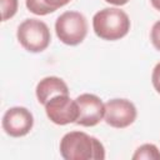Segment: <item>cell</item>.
Wrapping results in <instances>:
<instances>
[{
  "label": "cell",
  "instance_id": "cell-12",
  "mask_svg": "<svg viewBox=\"0 0 160 160\" xmlns=\"http://www.w3.org/2000/svg\"><path fill=\"white\" fill-rule=\"evenodd\" d=\"M25 5L28 8V10L35 15L39 16H44V15H49L52 11L44 4L42 0H25Z\"/></svg>",
  "mask_w": 160,
  "mask_h": 160
},
{
  "label": "cell",
  "instance_id": "cell-4",
  "mask_svg": "<svg viewBox=\"0 0 160 160\" xmlns=\"http://www.w3.org/2000/svg\"><path fill=\"white\" fill-rule=\"evenodd\" d=\"M55 32L62 44L79 45L88 35L86 18L79 11H65L55 21Z\"/></svg>",
  "mask_w": 160,
  "mask_h": 160
},
{
  "label": "cell",
  "instance_id": "cell-14",
  "mask_svg": "<svg viewBox=\"0 0 160 160\" xmlns=\"http://www.w3.org/2000/svg\"><path fill=\"white\" fill-rule=\"evenodd\" d=\"M151 82L154 89L160 94V62H158L154 69H152V74H151Z\"/></svg>",
  "mask_w": 160,
  "mask_h": 160
},
{
  "label": "cell",
  "instance_id": "cell-17",
  "mask_svg": "<svg viewBox=\"0 0 160 160\" xmlns=\"http://www.w3.org/2000/svg\"><path fill=\"white\" fill-rule=\"evenodd\" d=\"M151 5L154 9H156L158 11H160V0H150Z\"/></svg>",
  "mask_w": 160,
  "mask_h": 160
},
{
  "label": "cell",
  "instance_id": "cell-16",
  "mask_svg": "<svg viewBox=\"0 0 160 160\" xmlns=\"http://www.w3.org/2000/svg\"><path fill=\"white\" fill-rule=\"evenodd\" d=\"M108 4H111V5H115V6H122L125 4L129 2V0H105Z\"/></svg>",
  "mask_w": 160,
  "mask_h": 160
},
{
  "label": "cell",
  "instance_id": "cell-7",
  "mask_svg": "<svg viewBox=\"0 0 160 160\" xmlns=\"http://www.w3.org/2000/svg\"><path fill=\"white\" fill-rule=\"evenodd\" d=\"M75 100L79 108V118L75 124L85 128H91L104 120L105 102H102V100L98 95L85 92L79 95Z\"/></svg>",
  "mask_w": 160,
  "mask_h": 160
},
{
  "label": "cell",
  "instance_id": "cell-10",
  "mask_svg": "<svg viewBox=\"0 0 160 160\" xmlns=\"http://www.w3.org/2000/svg\"><path fill=\"white\" fill-rule=\"evenodd\" d=\"M132 160H160V150L155 144H142L135 150Z\"/></svg>",
  "mask_w": 160,
  "mask_h": 160
},
{
  "label": "cell",
  "instance_id": "cell-5",
  "mask_svg": "<svg viewBox=\"0 0 160 160\" xmlns=\"http://www.w3.org/2000/svg\"><path fill=\"white\" fill-rule=\"evenodd\" d=\"M45 112L49 120L56 125H68L76 122L79 118V108L76 100L69 94H59L52 96L45 105Z\"/></svg>",
  "mask_w": 160,
  "mask_h": 160
},
{
  "label": "cell",
  "instance_id": "cell-13",
  "mask_svg": "<svg viewBox=\"0 0 160 160\" xmlns=\"http://www.w3.org/2000/svg\"><path fill=\"white\" fill-rule=\"evenodd\" d=\"M150 40H151L154 48L160 51V20H158L152 25L151 31H150Z\"/></svg>",
  "mask_w": 160,
  "mask_h": 160
},
{
  "label": "cell",
  "instance_id": "cell-8",
  "mask_svg": "<svg viewBox=\"0 0 160 160\" xmlns=\"http://www.w3.org/2000/svg\"><path fill=\"white\" fill-rule=\"evenodd\" d=\"M1 126L8 135L12 138H21L28 135L32 129L34 116L30 110L24 106H12L5 111Z\"/></svg>",
  "mask_w": 160,
  "mask_h": 160
},
{
  "label": "cell",
  "instance_id": "cell-3",
  "mask_svg": "<svg viewBox=\"0 0 160 160\" xmlns=\"http://www.w3.org/2000/svg\"><path fill=\"white\" fill-rule=\"evenodd\" d=\"M16 38L20 45L29 52H41L51 41L49 26L39 19L24 20L18 26Z\"/></svg>",
  "mask_w": 160,
  "mask_h": 160
},
{
  "label": "cell",
  "instance_id": "cell-2",
  "mask_svg": "<svg viewBox=\"0 0 160 160\" xmlns=\"http://www.w3.org/2000/svg\"><path fill=\"white\" fill-rule=\"evenodd\" d=\"M128 14L119 8H105L92 18V29L98 38L106 41L120 40L130 30Z\"/></svg>",
  "mask_w": 160,
  "mask_h": 160
},
{
  "label": "cell",
  "instance_id": "cell-9",
  "mask_svg": "<svg viewBox=\"0 0 160 160\" xmlns=\"http://www.w3.org/2000/svg\"><path fill=\"white\" fill-rule=\"evenodd\" d=\"M36 99L40 104L45 105L52 96L59 94H69L68 84L58 76H46L41 79L35 89Z\"/></svg>",
  "mask_w": 160,
  "mask_h": 160
},
{
  "label": "cell",
  "instance_id": "cell-6",
  "mask_svg": "<svg viewBox=\"0 0 160 160\" xmlns=\"http://www.w3.org/2000/svg\"><path fill=\"white\" fill-rule=\"evenodd\" d=\"M136 116L138 110L128 99H111L105 102L104 120L111 128L125 129L136 120Z\"/></svg>",
  "mask_w": 160,
  "mask_h": 160
},
{
  "label": "cell",
  "instance_id": "cell-15",
  "mask_svg": "<svg viewBox=\"0 0 160 160\" xmlns=\"http://www.w3.org/2000/svg\"><path fill=\"white\" fill-rule=\"evenodd\" d=\"M42 1H44V4L54 12V11H56L59 8H62V6L68 5L71 0H42Z\"/></svg>",
  "mask_w": 160,
  "mask_h": 160
},
{
  "label": "cell",
  "instance_id": "cell-1",
  "mask_svg": "<svg viewBox=\"0 0 160 160\" xmlns=\"http://www.w3.org/2000/svg\"><path fill=\"white\" fill-rule=\"evenodd\" d=\"M60 155L65 160H104L105 148L95 136L84 131L66 132L59 145Z\"/></svg>",
  "mask_w": 160,
  "mask_h": 160
},
{
  "label": "cell",
  "instance_id": "cell-11",
  "mask_svg": "<svg viewBox=\"0 0 160 160\" xmlns=\"http://www.w3.org/2000/svg\"><path fill=\"white\" fill-rule=\"evenodd\" d=\"M1 6V21L11 19L19 8V0H0Z\"/></svg>",
  "mask_w": 160,
  "mask_h": 160
}]
</instances>
